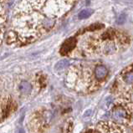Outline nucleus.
Masks as SVG:
<instances>
[{"label": "nucleus", "instance_id": "1", "mask_svg": "<svg viewBox=\"0 0 133 133\" xmlns=\"http://www.w3.org/2000/svg\"><path fill=\"white\" fill-rule=\"evenodd\" d=\"M77 0H22L14 12V23L20 31L39 39L70 12Z\"/></svg>", "mask_w": 133, "mask_h": 133}, {"label": "nucleus", "instance_id": "2", "mask_svg": "<svg viewBox=\"0 0 133 133\" xmlns=\"http://www.w3.org/2000/svg\"><path fill=\"white\" fill-rule=\"evenodd\" d=\"M129 38L123 32L110 29L105 32L91 37L87 41L86 48L96 54L112 55L118 50L121 46L128 43Z\"/></svg>", "mask_w": 133, "mask_h": 133}, {"label": "nucleus", "instance_id": "3", "mask_svg": "<svg viewBox=\"0 0 133 133\" xmlns=\"http://www.w3.org/2000/svg\"><path fill=\"white\" fill-rule=\"evenodd\" d=\"M111 118L116 122L131 126L133 122V104L127 100H118L111 110Z\"/></svg>", "mask_w": 133, "mask_h": 133}, {"label": "nucleus", "instance_id": "4", "mask_svg": "<svg viewBox=\"0 0 133 133\" xmlns=\"http://www.w3.org/2000/svg\"><path fill=\"white\" fill-rule=\"evenodd\" d=\"M97 130L100 133H127L120 125L112 122H101L98 124Z\"/></svg>", "mask_w": 133, "mask_h": 133}, {"label": "nucleus", "instance_id": "5", "mask_svg": "<svg viewBox=\"0 0 133 133\" xmlns=\"http://www.w3.org/2000/svg\"><path fill=\"white\" fill-rule=\"evenodd\" d=\"M12 101L8 94L0 92V121L9 114L11 109Z\"/></svg>", "mask_w": 133, "mask_h": 133}, {"label": "nucleus", "instance_id": "6", "mask_svg": "<svg viewBox=\"0 0 133 133\" xmlns=\"http://www.w3.org/2000/svg\"><path fill=\"white\" fill-rule=\"evenodd\" d=\"M121 81L127 85H133V64L126 67L120 75Z\"/></svg>", "mask_w": 133, "mask_h": 133}, {"label": "nucleus", "instance_id": "7", "mask_svg": "<svg viewBox=\"0 0 133 133\" xmlns=\"http://www.w3.org/2000/svg\"><path fill=\"white\" fill-rule=\"evenodd\" d=\"M94 75L95 78L97 81V82H101L105 79V78L108 75V70L105 65L99 64L96 65L94 69Z\"/></svg>", "mask_w": 133, "mask_h": 133}, {"label": "nucleus", "instance_id": "8", "mask_svg": "<svg viewBox=\"0 0 133 133\" xmlns=\"http://www.w3.org/2000/svg\"><path fill=\"white\" fill-rule=\"evenodd\" d=\"M75 44H76V39H74V38H70V39H67L61 46V49H60V54L63 55L69 54L70 51L73 50V49L75 46Z\"/></svg>", "mask_w": 133, "mask_h": 133}, {"label": "nucleus", "instance_id": "9", "mask_svg": "<svg viewBox=\"0 0 133 133\" xmlns=\"http://www.w3.org/2000/svg\"><path fill=\"white\" fill-rule=\"evenodd\" d=\"M19 91L22 95H24V96H28L30 93L32 92V85L30 84L29 81H22L19 84Z\"/></svg>", "mask_w": 133, "mask_h": 133}, {"label": "nucleus", "instance_id": "10", "mask_svg": "<svg viewBox=\"0 0 133 133\" xmlns=\"http://www.w3.org/2000/svg\"><path fill=\"white\" fill-rule=\"evenodd\" d=\"M94 10L92 9H85L81 10V12L78 14V18L79 19H85V18H88L89 17H90L91 15L93 14Z\"/></svg>", "mask_w": 133, "mask_h": 133}, {"label": "nucleus", "instance_id": "11", "mask_svg": "<svg viewBox=\"0 0 133 133\" xmlns=\"http://www.w3.org/2000/svg\"><path fill=\"white\" fill-rule=\"evenodd\" d=\"M6 1L7 0H0V24L1 25H5L6 19H7L4 9H3V7L2 6L3 3Z\"/></svg>", "mask_w": 133, "mask_h": 133}, {"label": "nucleus", "instance_id": "12", "mask_svg": "<svg viewBox=\"0 0 133 133\" xmlns=\"http://www.w3.org/2000/svg\"><path fill=\"white\" fill-rule=\"evenodd\" d=\"M70 65V61L68 59H61L59 61L57 62V64H55V69L56 70H62L65 68L69 67Z\"/></svg>", "mask_w": 133, "mask_h": 133}, {"label": "nucleus", "instance_id": "13", "mask_svg": "<svg viewBox=\"0 0 133 133\" xmlns=\"http://www.w3.org/2000/svg\"><path fill=\"white\" fill-rule=\"evenodd\" d=\"M126 21H127V14L125 13H123V14H120L118 16V18H117L116 24L118 25H122L125 24V22Z\"/></svg>", "mask_w": 133, "mask_h": 133}, {"label": "nucleus", "instance_id": "14", "mask_svg": "<svg viewBox=\"0 0 133 133\" xmlns=\"http://www.w3.org/2000/svg\"><path fill=\"white\" fill-rule=\"evenodd\" d=\"M4 37H5V35H4V25L0 24V45L2 44Z\"/></svg>", "mask_w": 133, "mask_h": 133}, {"label": "nucleus", "instance_id": "15", "mask_svg": "<svg viewBox=\"0 0 133 133\" xmlns=\"http://www.w3.org/2000/svg\"><path fill=\"white\" fill-rule=\"evenodd\" d=\"M18 133H24V132H23V131H19V132H18Z\"/></svg>", "mask_w": 133, "mask_h": 133}]
</instances>
